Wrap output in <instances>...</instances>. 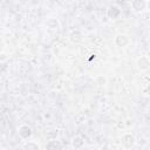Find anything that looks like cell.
Returning a JSON list of instances; mask_svg holds the SVG:
<instances>
[{
    "instance_id": "6da1fadb",
    "label": "cell",
    "mask_w": 150,
    "mask_h": 150,
    "mask_svg": "<svg viewBox=\"0 0 150 150\" xmlns=\"http://www.w3.org/2000/svg\"><path fill=\"white\" fill-rule=\"evenodd\" d=\"M122 144L125 149H130L134 146L135 144V137L131 135V134H125L122 138Z\"/></svg>"
},
{
    "instance_id": "7a4b0ae2",
    "label": "cell",
    "mask_w": 150,
    "mask_h": 150,
    "mask_svg": "<svg viewBox=\"0 0 150 150\" xmlns=\"http://www.w3.org/2000/svg\"><path fill=\"white\" fill-rule=\"evenodd\" d=\"M46 150H62V143L57 139L48 141L46 144Z\"/></svg>"
},
{
    "instance_id": "3957f363",
    "label": "cell",
    "mask_w": 150,
    "mask_h": 150,
    "mask_svg": "<svg viewBox=\"0 0 150 150\" xmlns=\"http://www.w3.org/2000/svg\"><path fill=\"white\" fill-rule=\"evenodd\" d=\"M115 43L118 47H125L129 43V38L127 35H124V34H118L115 38Z\"/></svg>"
},
{
    "instance_id": "277c9868",
    "label": "cell",
    "mask_w": 150,
    "mask_h": 150,
    "mask_svg": "<svg viewBox=\"0 0 150 150\" xmlns=\"http://www.w3.org/2000/svg\"><path fill=\"white\" fill-rule=\"evenodd\" d=\"M19 136L23 139H27L32 136V129L28 125H22L19 128Z\"/></svg>"
},
{
    "instance_id": "5b68a950",
    "label": "cell",
    "mask_w": 150,
    "mask_h": 150,
    "mask_svg": "<svg viewBox=\"0 0 150 150\" xmlns=\"http://www.w3.org/2000/svg\"><path fill=\"white\" fill-rule=\"evenodd\" d=\"M131 7H132V9L139 12V11L145 9V7H146V2H145L144 0H134V1L131 2Z\"/></svg>"
},
{
    "instance_id": "8992f818",
    "label": "cell",
    "mask_w": 150,
    "mask_h": 150,
    "mask_svg": "<svg viewBox=\"0 0 150 150\" xmlns=\"http://www.w3.org/2000/svg\"><path fill=\"white\" fill-rule=\"evenodd\" d=\"M137 66L141 70H146L149 67H150V61L148 60V57L145 56H141L137 61Z\"/></svg>"
},
{
    "instance_id": "52a82bcc",
    "label": "cell",
    "mask_w": 150,
    "mask_h": 150,
    "mask_svg": "<svg viewBox=\"0 0 150 150\" xmlns=\"http://www.w3.org/2000/svg\"><path fill=\"white\" fill-rule=\"evenodd\" d=\"M57 134H59V131H57V129H55V128H49V129H47V130L45 131V136H46V138H47L48 141L56 139Z\"/></svg>"
},
{
    "instance_id": "ba28073f",
    "label": "cell",
    "mask_w": 150,
    "mask_h": 150,
    "mask_svg": "<svg viewBox=\"0 0 150 150\" xmlns=\"http://www.w3.org/2000/svg\"><path fill=\"white\" fill-rule=\"evenodd\" d=\"M69 39L73 43H79V42L82 41V34H81L80 30H73L69 35Z\"/></svg>"
},
{
    "instance_id": "9c48e42d",
    "label": "cell",
    "mask_w": 150,
    "mask_h": 150,
    "mask_svg": "<svg viewBox=\"0 0 150 150\" xmlns=\"http://www.w3.org/2000/svg\"><path fill=\"white\" fill-rule=\"evenodd\" d=\"M120 14H121V11H120L116 6H112V7H110V8L108 9V16L111 18V19H116Z\"/></svg>"
},
{
    "instance_id": "30bf717a",
    "label": "cell",
    "mask_w": 150,
    "mask_h": 150,
    "mask_svg": "<svg viewBox=\"0 0 150 150\" xmlns=\"http://www.w3.org/2000/svg\"><path fill=\"white\" fill-rule=\"evenodd\" d=\"M22 150H40V146L35 142H27L23 144Z\"/></svg>"
},
{
    "instance_id": "8fae6325",
    "label": "cell",
    "mask_w": 150,
    "mask_h": 150,
    "mask_svg": "<svg viewBox=\"0 0 150 150\" xmlns=\"http://www.w3.org/2000/svg\"><path fill=\"white\" fill-rule=\"evenodd\" d=\"M83 144H84V141H83L80 136H76V137L73 139V146H74L75 149H81V148L83 146Z\"/></svg>"
},
{
    "instance_id": "7c38bea8",
    "label": "cell",
    "mask_w": 150,
    "mask_h": 150,
    "mask_svg": "<svg viewBox=\"0 0 150 150\" xmlns=\"http://www.w3.org/2000/svg\"><path fill=\"white\" fill-rule=\"evenodd\" d=\"M143 91H144V94H148V95H150V86H148V87H146V88H145Z\"/></svg>"
},
{
    "instance_id": "4fadbf2b",
    "label": "cell",
    "mask_w": 150,
    "mask_h": 150,
    "mask_svg": "<svg viewBox=\"0 0 150 150\" xmlns=\"http://www.w3.org/2000/svg\"><path fill=\"white\" fill-rule=\"evenodd\" d=\"M146 6H148V7H149V9H150V1H149V2H146Z\"/></svg>"
},
{
    "instance_id": "5bb4252c",
    "label": "cell",
    "mask_w": 150,
    "mask_h": 150,
    "mask_svg": "<svg viewBox=\"0 0 150 150\" xmlns=\"http://www.w3.org/2000/svg\"><path fill=\"white\" fill-rule=\"evenodd\" d=\"M1 150H5V149H1Z\"/></svg>"
}]
</instances>
